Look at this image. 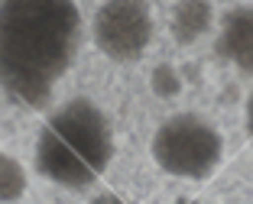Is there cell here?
I'll list each match as a JSON object with an SVG mask.
<instances>
[{
	"label": "cell",
	"instance_id": "cell-1",
	"mask_svg": "<svg viewBox=\"0 0 253 204\" xmlns=\"http://www.w3.org/2000/svg\"><path fill=\"white\" fill-rule=\"evenodd\" d=\"M82 45L75 0H0V88L26 107L49 101Z\"/></svg>",
	"mask_w": 253,
	"mask_h": 204
},
{
	"label": "cell",
	"instance_id": "cell-2",
	"mask_svg": "<svg viewBox=\"0 0 253 204\" xmlns=\"http://www.w3.org/2000/svg\"><path fill=\"white\" fill-rule=\"evenodd\" d=\"M114 159V130L107 113L88 98L62 104L36 139V169L62 188H91Z\"/></svg>",
	"mask_w": 253,
	"mask_h": 204
},
{
	"label": "cell",
	"instance_id": "cell-3",
	"mask_svg": "<svg viewBox=\"0 0 253 204\" xmlns=\"http://www.w3.org/2000/svg\"><path fill=\"white\" fill-rule=\"evenodd\" d=\"M153 162L172 178L205 181L224 162V136L201 113H172L153 133Z\"/></svg>",
	"mask_w": 253,
	"mask_h": 204
},
{
	"label": "cell",
	"instance_id": "cell-4",
	"mask_svg": "<svg viewBox=\"0 0 253 204\" xmlns=\"http://www.w3.org/2000/svg\"><path fill=\"white\" fill-rule=\"evenodd\" d=\"M156 33L149 0H104L91 20L94 45L111 62H140Z\"/></svg>",
	"mask_w": 253,
	"mask_h": 204
},
{
	"label": "cell",
	"instance_id": "cell-5",
	"mask_svg": "<svg viewBox=\"0 0 253 204\" xmlns=\"http://www.w3.org/2000/svg\"><path fill=\"white\" fill-rule=\"evenodd\" d=\"M214 49L234 68L253 71V7H237L224 16Z\"/></svg>",
	"mask_w": 253,
	"mask_h": 204
},
{
	"label": "cell",
	"instance_id": "cell-6",
	"mask_svg": "<svg viewBox=\"0 0 253 204\" xmlns=\"http://www.w3.org/2000/svg\"><path fill=\"white\" fill-rule=\"evenodd\" d=\"M214 26V7L208 0H179L169 16V33L179 45L198 42Z\"/></svg>",
	"mask_w": 253,
	"mask_h": 204
},
{
	"label": "cell",
	"instance_id": "cell-7",
	"mask_svg": "<svg viewBox=\"0 0 253 204\" xmlns=\"http://www.w3.org/2000/svg\"><path fill=\"white\" fill-rule=\"evenodd\" d=\"M26 169L13 156L0 152V204H13L26 195Z\"/></svg>",
	"mask_w": 253,
	"mask_h": 204
},
{
	"label": "cell",
	"instance_id": "cell-8",
	"mask_svg": "<svg viewBox=\"0 0 253 204\" xmlns=\"http://www.w3.org/2000/svg\"><path fill=\"white\" fill-rule=\"evenodd\" d=\"M179 88H182V81L169 65L156 68V75H153V91H156L159 98H172V94H179Z\"/></svg>",
	"mask_w": 253,
	"mask_h": 204
},
{
	"label": "cell",
	"instance_id": "cell-9",
	"mask_svg": "<svg viewBox=\"0 0 253 204\" xmlns=\"http://www.w3.org/2000/svg\"><path fill=\"white\" fill-rule=\"evenodd\" d=\"M91 204H126L120 195H114V191H101V195L91 198Z\"/></svg>",
	"mask_w": 253,
	"mask_h": 204
},
{
	"label": "cell",
	"instance_id": "cell-10",
	"mask_svg": "<svg viewBox=\"0 0 253 204\" xmlns=\"http://www.w3.org/2000/svg\"><path fill=\"white\" fill-rule=\"evenodd\" d=\"M244 120H247V133H250V139H253V91H250V98H247V107H244Z\"/></svg>",
	"mask_w": 253,
	"mask_h": 204
},
{
	"label": "cell",
	"instance_id": "cell-11",
	"mask_svg": "<svg viewBox=\"0 0 253 204\" xmlns=\"http://www.w3.org/2000/svg\"><path fill=\"white\" fill-rule=\"evenodd\" d=\"M175 204H201V201H175Z\"/></svg>",
	"mask_w": 253,
	"mask_h": 204
}]
</instances>
